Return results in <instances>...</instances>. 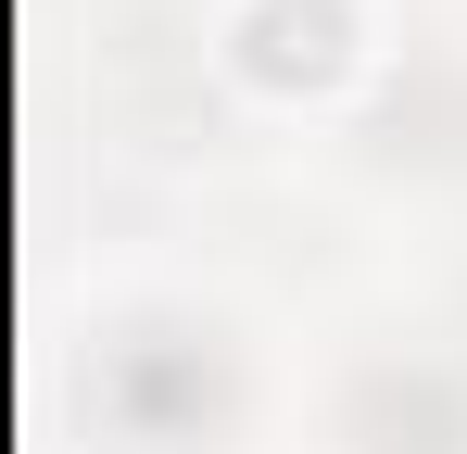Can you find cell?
Returning <instances> with one entry per match:
<instances>
[{
  "mask_svg": "<svg viewBox=\"0 0 467 454\" xmlns=\"http://www.w3.org/2000/svg\"><path fill=\"white\" fill-rule=\"evenodd\" d=\"M341 51H354L341 0H253V64L265 76H341Z\"/></svg>",
  "mask_w": 467,
  "mask_h": 454,
  "instance_id": "1",
  "label": "cell"
}]
</instances>
